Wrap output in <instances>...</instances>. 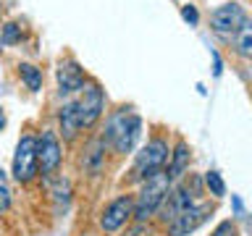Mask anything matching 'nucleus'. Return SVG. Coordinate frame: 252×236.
<instances>
[{
	"label": "nucleus",
	"mask_w": 252,
	"mask_h": 236,
	"mask_svg": "<svg viewBox=\"0 0 252 236\" xmlns=\"http://www.w3.org/2000/svg\"><path fill=\"white\" fill-rule=\"evenodd\" d=\"M87 84V76L84 71L79 68L76 60H63L58 66V87H61V94H74V92H82Z\"/></svg>",
	"instance_id": "obj_11"
},
{
	"label": "nucleus",
	"mask_w": 252,
	"mask_h": 236,
	"mask_svg": "<svg viewBox=\"0 0 252 236\" xmlns=\"http://www.w3.org/2000/svg\"><path fill=\"white\" fill-rule=\"evenodd\" d=\"M126 236H150V231H147V226H145V223H137Z\"/></svg>",
	"instance_id": "obj_23"
},
{
	"label": "nucleus",
	"mask_w": 252,
	"mask_h": 236,
	"mask_svg": "<svg viewBox=\"0 0 252 236\" xmlns=\"http://www.w3.org/2000/svg\"><path fill=\"white\" fill-rule=\"evenodd\" d=\"M8 207H11V192L0 184V212H5Z\"/></svg>",
	"instance_id": "obj_22"
},
{
	"label": "nucleus",
	"mask_w": 252,
	"mask_h": 236,
	"mask_svg": "<svg viewBox=\"0 0 252 236\" xmlns=\"http://www.w3.org/2000/svg\"><path fill=\"white\" fill-rule=\"evenodd\" d=\"M63 160V149H61V142L55 137V131H42V137L37 139V165L42 168L45 176L58 171V165Z\"/></svg>",
	"instance_id": "obj_8"
},
{
	"label": "nucleus",
	"mask_w": 252,
	"mask_h": 236,
	"mask_svg": "<svg viewBox=\"0 0 252 236\" xmlns=\"http://www.w3.org/2000/svg\"><path fill=\"white\" fill-rule=\"evenodd\" d=\"M181 16H184V21H189L192 27H194L197 21H200V13H197L194 5H184V8H181Z\"/></svg>",
	"instance_id": "obj_21"
},
{
	"label": "nucleus",
	"mask_w": 252,
	"mask_h": 236,
	"mask_svg": "<svg viewBox=\"0 0 252 236\" xmlns=\"http://www.w3.org/2000/svg\"><path fill=\"white\" fill-rule=\"evenodd\" d=\"M74 108H76V118H79L82 129H90V126L97 123L102 110H105V94H102L100 84H94V82L84 84L82 97L74 102Z\"/></svg>",
	"instance_id": "obj_4"
},
{
	"label": "nucleus",
	"mask_w": 252,
	"mask_h": 236,
	"mask_svg": "<svg viewBox=\"0 0 252 236\" xmlns=\"http://www.w3.org/2000/svg\"><path fill=\"white\" fill-rule=\"evenodd\" d=\"M139 134H142V118L129 113L126 108H121V110H116V113L108 118L105 134H102V145H110L116 152L126 155V152L134 149Z\"/></svg>",
	"instance_id": "obj_1"
},
{
	"label": "nucleus",
	"mask_w": 252,
	"mask_h": 236,
	"mask_svg": "<svg viewBox=\"0 0 252 236\" xmlns=\"http://www.w3.org/2000/svg\"><path fill=\"white\" fill-rule=\"evenodd\" d=\"M102 149H105V145H102V139H100V142H94L90 147V152L84 155V171L92 173V176H97L100 168H102Z\"/></svg>",
	"instance_id": "obj_15"
},
{
	"label": "nucleus",
	"mask_w": 252,
	"mask_h": 236,
	"mask_svg": "<svg viewBox=\"0 0 252 236\" xmlns=\"http://www.w3.org/2000/svg\"><path fill=\"white\" fill-rule=\"evenodd\" d=\"M210 236H236L234 220H223V223H218V226H216V231H213Z\"/></svg>",
	"instance_id": "obj_20"
},
{
	"label": "nucleus",
	"mask_w": 252,
	"mask_h": 236,
	"mask_svg": "<svg viewBox=\"0 0 252 236\" xmlns=\"http://www.w3.org/2000/svg\"><path fill=\"white\" fill-rule=\"evenodd\" d=\"M244 21H247V13H244V8L239 3H223L210 13L213 31L220 37H228V39L236 34V29H239Z\"/></svg>",
	"instance_id": "obj_6"
},
{
	"label": "nucleus",
	"mask_w": 252,
	"mask_h": 236,
	"mask_svg": "<svg viewBox=\"0 0 252 236\" xmlns=\"http://www.w3.org/2000/svg\"><path fill=\"white\" fill-rule=\"evenodd\" d=\"M58 121H61V131H63V137H66V139H74V137H76V131L82 129V126H79V118H76L74 102H66V105L61 108Z\"/></svg>",
	"instance_id": "obj_14"
},
{
	"label": "nucleus",
	"mask_w": 252,
	"mask_h": 236,
	"mask_svg": "<svg viewBox=\"0 0 252 236\" xmlns=\"http://www.w3.org/2000/svg\"><path fill=\"white\" fill-rule=\"evenodd\" d=\"M134 218V200L131 197H116L113 202L108 205L105 210H102L100 215V228L105 234H116L118 228H124L129 220Z\"/></svg>",
	"instance_id": "obj_7"
},
{
	"label": "nucleus",
	"mask_w": 252,
	"mask_h": 236,
	"mask_svg": "<svg viewBox=\"0 0 252 236\" xmlns=\"http://www.w3.org/2000/svg\"><path fill=\"white\" fill-rule=\"evenodd\" d=\"M50 194H53V200L55 202H63V205H66L68 202V197H71V184H68V178H58V181H55V186H50Z\"/></svg>",
	"instance_id": "obj_19"
},
{
	"label": "nucleus",
	"mask_w": 252,
	"mask_h": 236,
	"mask_svg": "<svg viewBox=\"0 0 252 236\" xmlns=\"http://www.w3.org/2000/svg\"><path fill=\"white\" fill-rule=\"evenodd\" d=\"M210 212H213V207L208 202H202V205H192V207H187L181 215L173 220V223L168 226L171 228V236H187V234H192V231H197L205 220L210 218Z\"/></svg>",
	"instance_id": "obj_9"
},
{
	"label": "nucleus",
	"mask_w": 252,
	"mask_h": 236,
	"mask_svg": "<svg viewBox=\"0 0 252 236\" xmlns=\"http://www.w3.org/2000/svg\"><path fill=\"white\" fill-rule=\"evenodd\" d=\"M189 168V147H187V142H179L176 147H173V152H171V165H168V178L171 181H176L181 178L187 173Z\"/></svg>",
	"instance_id": "obj_12"
},
{
	"label": "nucleus",
	"mask_w": 252,
	"mask_h": 236,
	"mask_svg": "<svg viewBox=\"0 0 252 236\" xmlns=\"http://www.w3.org/2000/svg\"><path fill=\"white\" fill-rule=\"evenodd\" d=\"M231 45H234L236 55L252 60V19H247L239 29H236V34L231 37Z\"/></svg>",
	"instance_id": "obj_13"
},
{
	"label": "nucleus",
	"mask_w": 252,
	"mask_h": 236,
	"mask_svg": "<svg viewBox=\"0 0 252 236\" xmlns=\"http://www.w3.org/2000/svg\"><path fill=\"white\" fill-rule=\"evenodd\" d=\"M205 184H208L213 197H223L226 194V184H223V178H220L218 171H208V173H205Z\"/></svg>",
	"instance_id": "obj_18"
},
{
	"label": "nucleus",
	"mask_w": 252,
	"mask_h": 236,
	"mask_svg": "<svg viewBox=\"0 0 252 236\" xmlns=\"http://www.w3.org/2000/svg\"><path fill=\"white\" fill-rule=\"evenodd\" d=\"M21 37H24V31L16 21H8L0 27V45H16V42H21Z\"/></svg>",
	"instance_id": "obj_17"
},
{
	"label": "nucleus",
	"mask_w": 252,
	"mask_h": 236,
	"mask_svg": "<svg viewBox=\"0 0 252 236\" xmlns=\"http://www.w3.org/2000/svg\"><path fill=\"white\" fill-rule=\"evenodd\" d=\"M3 126H5V116H3V108H0V131H3Z\"/></svg>",
	"instance_id": "obj_24"
},
{
	"label": "nucleus",
	"mask_w": 252,
	"mask_h": 236,
	"mask_svg": "<svg viewBox=\"0 0 252 236\" xmlns=\"http://www.w3.org/2000/svg\"><path fill=\"white\" fill-rule=\"evenodd\" d=\"M168 155H171L168 142L160 139V137L150 139L147 145L137 152V160H134V178L145 181V178H150V176H155L158 171H163V165H165V160H168Z\"/></svg>",
	"instance_id": "obj_3"
},
{
	"label": "nucleus",
	"mask_w": 252,
	"mask_h": 236,
	"mask_svg": "<svg viewBox=\"0 0 252 236\" xmlns=\"http://www.w3.org/2000/svg\"><path fill=\"white\" fill-rule=\"evenodd\" d=\"M187 207H192V194H189L184 186H179V189H171V192L165 194V200L160 202V207H158L155 215L160 218V223L171 226Z\"/></svg>",
	"instance_id": "obj_10"
},
{
	"label": "nucleus",
	"mask_w": 252,
	"mask_h": 236,
	"mask_svg": "<svg viewBox=\"0 0 252 236\" xmlns=\"http://www.w3.org/2000/svg\"><path fill=\"white\" fill-rule=\"evenodd\" d=\"M168 192H171V178L165 171H158L155 176L145 178L137 200H134V220H137V223H145L147 218H153Z\"/></svg>",
	"instance_id": "obj_2"
},
{
	"label": "nucleus",
	"mask_w": 252,
	"mask_h": 236,
	"mask_svg": "<svg viewBox=\"0 0 252 236\" xmlns=\"http://www.w3.org/2000/svg\"><path fill=\"white\" fill-rule=\"evenodd\" d=\"M37 139L32 134H24L16 145V155H13V176L16 181L27 184L37 176Z\"/></svg>",
	"instance_id": "obj_5"
},
{
	"label": "nucleus",
	"mask_w": 252,
	"mask_h": 236,
	"mask_svg": "<svg viewBox=\"0 0 252 236\" xmlns=\"http://www.w3.org/2000/svg\"><path fill=\"white\" fill-rule=\"evenodd\" d=\"M19 74H21L24 84H27L32 92H39V89H42V71H39L37 66H32V63H21V66H19Z\"/></svg>",
	"instance_id": "obj_16"
}]
</instances>
